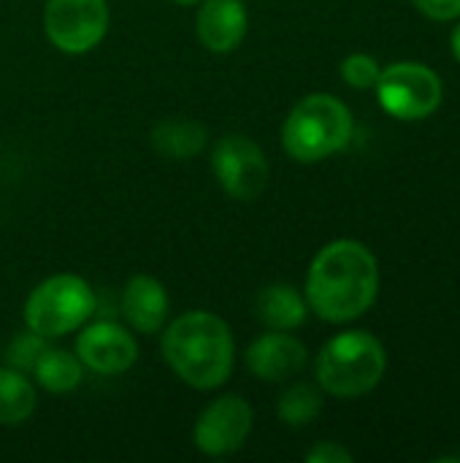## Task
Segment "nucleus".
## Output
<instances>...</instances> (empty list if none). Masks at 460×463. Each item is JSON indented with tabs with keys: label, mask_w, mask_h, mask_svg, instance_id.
<instances>
[{
	"label": "nucleus",
	"mask_w": 460,
	"mask_h": 463,
	"mask_svg": "<svg viewBox=\"0 0 460 463\" xmlns=\"http://www.w3.org/2000/svg\"><path fill=\"white\" fill-rule=\"evenodd\" d=\"M168 369L195 391L222 388L236 364V339L230 326L206 309H192L168 323L163 342Z\"/></svg>",
	"instance_id": "nucleus-2"
},
{
	"label": "nucleus",
	"mask_w": 460,
	"mask_h": 463,
	"mask_svg": "<svg viewBox=\"0 0 460 463\" xmlns=\"http://www.w3.org/2000/svg\"><path fill=\"white\" fill-rule=\"evenodd\" d=\"M35 383L49 393H70L84 380V366L76 353H68L62 347H43L33 366Z\"/></svg>",
	"instance_id": "nucleus-16"
},
{
	"label": "nucleus",
	"mask_w": 460,
	"mask_h": 463,
	"mask_svg": "<svg viewBox=\"0 0 460 463\" xmlns=\"http://www.w3.org/2000/svg\"><path fill=\"white\" fill-rule=\"evenodd\" d=\"M255 426V412L247 399L228 393L203 407L192 426V445L209 458H228L239 453Z\"/></svg>",
	"instance_id": "nucleus-9"
},
{
	"label": "nucleus",
	"mask_w": 460,
	"mask_h": 463,
	"mask_svg": "<svg viewBox=\"0 0 460 463\" xmlns=\"http://www.w3.org/2000/svg\"><path fill=\"white\" fill-rule=\"evenodd\" d=\"M309 463H352V453L339 445V442H317L309 453H306Z\"/></svg>",
	"instance_id": "nucleus-21"
},
{
	"label": "nucleus",
	"mask_w": 460,
	"mask_h": 463,
	"mask_svg": "<svg viewBox=\"0 0 460 463\" xmlns=\"http://www.w3.org/2000/svg\"><path fill=\"white\" fill-rule=\"evenodd\" d=\"M380 62L371 57V54H363V52H355L350 57L342 60V79L355 87V90H369L377 84L380 79Z\"/></svg>",
	"instance_id": "nucleus-19"
},
{
	"label": "nucleus",
	"mask_w": 460,
	"mask_h": 463,
	"mask_svg": "<svg viewBox=\"0 0 460 463\" xmlns=\"http://www.w3.org/2000/svg\"><path fill=\"white\" fill-rule=\"evenodd\" d=\"M206 144H209V130L195 119L171 117L152 128V146L165 160H190L201 155Z\"/></svg>",
	"instance_id": "nucleus-14"
},
{
	"label": "nucleus",
	"mask_w": 460,
	"mask_h": 463,
	"mask_svg": "<svg viewBox=\"0 0 460 463\" xmlns=\"http://www.w3.org/2000/svg\"><path fill=\"white\" fill-rule=\"evenodd\" d=\"M171 3H176V5H198L201 0H171Z\"/></svg>",
	"instance_id": "nucleus-24"
},
{
	"label": "nucleus",
	"mask_w": 460,
	"mask_h": 463,
	"mask_svg": "<svg viewBox=\"0 0 460 463\" xmlns=\"http://www.w3.org/2000/svg\"><path fill=\"white\" fill-rule=\"evenodd\" d=\"M76 355L81 366L89 369L92 374L114 377L133 369V364L138 361V342L119 323L111 320L87 323L79 328Z\"/></svg>",
	"instance_id": "nucleus-10"
},
{
	"label": "nucleus",
	"mask_w": 460,
	"mask_h": 463,
	"mask_svg": "<svg viewBox=\"0 0 460 463\" xmlns=\"http://www.w3.org/2000/svg\"><path fill=\"white\" fill-rule=\"evenodd\" d=\"M211 171L220 187L236 201H255L268 184L266 152L241 133H228L214 144Z\"/></svg>",
	"instance_id": "nucleus-8"
},
{
	"label": "nucleus",
	"mask_w": 460,
	"mask_h": 463,
	"mask_svg": "<svg viewBox=\"0 0 460 463\" xmlns=\"http://www.w3.org/2000/svg\"><path fill=\"white\" fill-rule=\"evenodd\" d=\"M244 361L252 377L263 383H287L306 369L309 350L304 347V342H298L287 331H271V334L258 336L247 347Z\"/></svg>",
	"instance_id": "nucleus-11"
},
{
	"label": "nucleus",
	"mask_w": 460,
	"mask_h": 463,
	"mask_svg": "<svg viewBox=\"0 0 460 463\" xmlns=\"http://www.w3.org/2000/svg\"><path fill=\"white\" fill-rule=\"evenodd\" d=\"M380 106L404 122L426 119L442 106V79L420 62H393L377 79Z\"/></svg>",
	"instance_id": "nucleus-6"
},
{
	"label": "nucleus",
	"mask_w": 460,
	"mask_h": 463,
	"mask_svg": "<svg viewBox=\"0 0 460 463\" xmlns=\"http://www.w3.org/2000/svg\"><path fill=\"white\" fill-rule=\"evenodd\" d=\"M450 49H453V54H455V60L460 62V24L453 30V35H450Z\"/></svg>",
	"instance_id": "nucleus-23"
},
{
	"label": "nucleus",
	"mask_w": 460,
	"mask_h": 463,
	"mask_svg": "<svg viewBox=\"0 0 460 463\" xmlns=\"http://www.w3.org/2000/svg\"><path fill=\"white\" fill-rule=\"evenodd\" d=\"M43 342L46 339H41L38 334H22V336H16L14 339V345L8 347V364L14 366V369H19V372H33V366H35V361H38V355L43 353Z\"/></svg>",
	"instance_id": "nucleus-20"
},
{
	"label": "nucleus",
	"mask_w": 460,
	"mask_h": 463,
	"mask_svg": "<svg viewBox=\"0 0 460 463\" xmlns=\"http://www.w3.org/2000/svg\"><path fill=\"white\" fill-rule=\"evenodd\" d=\"M420 14L437 22H447L460 16V0H412Z\"/></svg>",
	"instance_id": "nucleus-22"
},
{
	"label": "nucleus",
	"mask_w": 460,
	"mask_h": 463,
	"mask_svg": "<svg viewBox=\"0 0 460 463\" xmlns=\"http://www.w3.org/2000/svg\"><path fill=\"white\" fill-rule=\"evenodd\" d=\"M385 369L388 353L374 334L344 331L320 350L314 377L323 393L336 399H358L382 383Z\"/></svg>",
	"instance_id": "nucleus-3"
},
{
	"label": "nucleus",
	"mask_w": 460,
	"mask_h": 463,
	"mask_svg": "<svg viewBox=\"0 0 460 463\" xmlns=\"http://www.w3.org/2000/svg\"><path fill=\"white\" fill-rule=\"evenodd\" d=\"M119 307H122L125 323L133 331L152 336V334L163 331L168 312H171V298L160 279H155L149 274H136L125 282Z\"/></svg>",
	"instance_id": "nucleus-13"
},
{
	"label": "nucleus",
	"mask_w": 460,
	"mask_h": 463,
	"mask_svg": "<svg viewBox=\"0 0 460 463\" xmlns=\"http://www.w3.org/2000/svg\"><path fill=\"white\" fill-rule=\"evenodd\" d=\"M195 35L211 54H230L247 38L249 16L244 0H201Z\"/></svg>",
	"instance_id": "nucleus-12"
},
{
	"label": "nucleus",
	"mask_w": 460,
	"mask_h": 463,
	"mask_svg": "<svg viewBox=\"0 0 460 463\" xmlns=\"http://www.w3.org/2000/svg\"><path fill=\"white\" fill-rule=\"evenodd\" d=\"M320 412H323V388L312 383L290 385L277 402V415L290 429L309 426L312 420H317Z\"/></svg>",
	"instance_id": "nucleus-18"
},
{
	"label": "nucleus",
	"mask_w": 460,
	"mask_h": 463,
	"mask_svg": "<svg viewBox=\"0 0 460 463\" xmlns=\"http://www.w3.org/2000/svg\"><path fill=\"white\" fill-rule=\"evenodd\" d=\"M111 11L106 0H46L43 33L65 54L92 52L108 33Z\"/></svg>",
	"instance_id": "nucleus-7"
},
{
	"label": "nucleus",
	"mask_w": 460,
	"mask_h": 463,
	"mask_svg": "<svg viewBox=\"0 0 460 463\" xmlns=\"http://www.w3.org/2000/svg\"><path fill=\"white\" fill-rule=\"evenodd\" d=\"M38 404L35 385L14 366H0V426H22Z\"/></svg>",
	"instance_id": "nucleus-17"
},
{
	"label": "nucleus",
	"mask_w": 460,
	"mask_h": 463,
	"mask_svg": "<svg viewBox=\"0 0 460 463\" xmlns=\"http://www.w3.org/2000/svg\"><path fill=\"white\" fill-rule=\"evenodd\" d=\"M95 315V293L76 274H54L38 282L24 301V326L41 339H62Z\"/></svg>",
	"instance_id": "nucleus-5"
},
{
	"label": "nucleus",
	"mask_w": 460,
	"mask_h": 463,
	"mask_svg": "<svg viewBox=\"0 0 460 463\" xmlns=\"http://www.w3.org/2000/svg\"><path fill=\"white\" fill-rule=\"evenodd\" d=\"M380 290V266L355 239L325 244L306 274V304L325 323H350L371 309Z\"/></svg>",
	"instance_id": "nucleus-1"
},
{
	"label": "nucleus",
	"mask_w": 460,
	"mask_h": 463,
	"mask_svg": "<svg viewBox=\"0 0 460 463\" xmlns=\"http://www.w3.org/2000/svg\"><path fill=\"white\" fill-rule=\"evenodd\" d=\"M306 315L309 304L293 285L277 282L258 296V320L271 331H296L306 323Z\"/></svg>",
	"instance_id": "nucleus-15"
},
{
	"label": "nucleus",
	"mask_w": 460,
	"mask_h": 463,
	"mask_svg": "<svg viewBox=\"0 0 460 463\" xmlns=\"http://www.w3.org/2000/svg\"><path fill=\"white\" fill-rule=\"evenodd\" d=\"M352 138V114L350 109L325 92L301 98L285 125L282 146L296 163H320L342 152Z\"/></svg>",
	"instance_id": "nucleus-4"
}]
</instances>
